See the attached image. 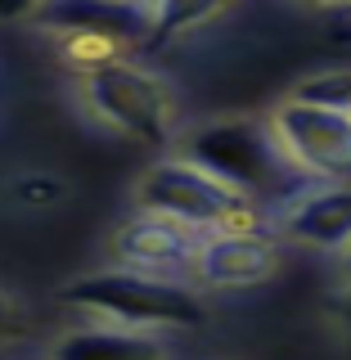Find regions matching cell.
I'll use <instances>...</instances> for the list:
<instances>
[{
    "instance_id": "cell-1",
    "label": "cell",
    "mask_w": 351,
    "mask_h": 360,
    "mask_svg": "<svg viewBox=\"0 0 351 360\" xmlns=\"http://www.w3.org/2000/svg\"><path fill=\"white\" fill-rule=\"evenodd\" d=\"M68 307L99 315V320L127 324V329H194L203 324V302L180 279L140 275V270H99L77 279L63 292Z\"/></svg>"
},
{
    "instance_id": "cell-2",
    "label": "cell",
    "mask_w": 351,
    "mask_h": 360,
    "mask_svg": "<svg viewBox=\"0 0 351 360\" xmlns=\"http://www.w3.org/2000/svg\"><path fill=\"white\" fill-rule=\"evenodd\" d=\"M180 158L194 162L198 172L217 176L221 185L239 189L243 198L270 194V189H293L288 180L302 176L288 162V153L279 149L275 131L262 127V122H212V127H198L185 140Z\"/></svg>"
},
{
    "instance_id": "cell-3",
    "label": "cell",
    "mask_w": 351,
    "mask_h": 360,
    "mask_svg": "<svg viewBox=\"0 0 351 360\" xmlns=\"http://www.w3.org/2000/svg\"><path fill=\"white\" fill-rule=\"evenodd\" d=\"M140 212H158L198 234L212 230H257L253 225V198H243L239 189L221 185L217 176L198 172L185 158H167L144 172L140 189H135Z\"/></svg>"
},
{
    "instance_id": "cell-4",
    "label": "cell",
    "mask_w": 351,
    "mask_h": 360,
    "mask_svg": "<svg viewBox=\"0 0 351 360\" xmlns=\"http://www.w3.org/2000/svg\"><path fill=\"white\" fill-rule=\"evenodd\" d=\"M86 104L95 117H104L113 131L144 144H167L176 127L172 90L153 72L135 68L127 59H99L86 68Z\"/></svg>"
},
{
    "instance_id": "cell-5",
    "label": "cell",
    "mask_w": 351,
    "mask_h": 360,
    "mask_svg": "<svg viewBox=\"0 0 351 360\" xmlns=\"http://www.w3.org/2000/svg\"><path fill=\"white\" fill-rule=\"evenodd\" d=\"M32 18L72 41L86 68L113 59V50L122 45L131 50V45L153 41V14L144 0H41Z\"/></svg>"
},
{
    "instance_id": "cell-6",
    "label": "cell",
    "mask_w": 351,
    "mask_h": 360,
    "mask_svg": "<svg viewBox=\"0 0 351 360\" xmlns=\"http://www.w3.org/2000/svg\"><path fill=\"white\" fill-rule=\"evenodd\" d=\"M270 131L302 176H324V180L351 176V112L288 99L275 112Z\"/></svg>"
},
{
    "instance_id": "cell-7",
    "label": "cell",
    "mask_w": 351,
    "mask_h": 360,
    "mask_svg": "<svg viewBox=\"0 0 351 360\" xmlns=\"http://www.w3.org/2000/svg\"><path fill=\"white\" fill-rule=\"evenodd\" d=\"M198 243H203L198 230H189V225H180L172 217H158V212L131 217L117 230V239H113V248H117V257H122L127 270L162 275V279H176V275H185V270H194Z\"/></svg>"
},
{
    "instance_id": "cell-8",
    "label": "cell",
    "mask_w": 351,
    "mask_h": 360,
    "mask_svg": "<svg viewBox=\"0 0 351 360\" xmlns=\"http://www.w3.org/2000/svg\"><path fill=\"white\" fill-rule=\"evenodd\" d=\"M194 270L212 288H248L275 275V243L257 230H212L203 234Z\"/></svg>"
},
{
    "instance_id": "cell-9",
    "label": "cell",
    "mask_w": 351,
    "mask_h": 360,
    "mask_svg": "<svg viewBox=\"0 0 351 360\" xmlns=\"http://www.w3.org/2000/svg\"><path fill=\"white\" fill-rule=\"evenodd\" d=\"M288 239L311 248H343L351 239V185H324V189H298L284 202L279 217Z\"/></svg>"
},
{
    "instance_id": "cell-10",
    "label": "cell",
    "mask_w": 351,
    "mask_h": 360,
    "mask_svg": "<svg viewBox=\"0 0 351 360\" xmlns=\"http://www.w3.org/2000/svg\"><path fill=\"white\" fill-rule=\"evenodd\" d=\"M50 360H167V347L149 329H72L54 342Z\"/></svg>"
},
{
    "instance_id": "cell-11",
    "label": "cell",
    "mask_w": 351,
    "mask_h": 360,
    "mask_svg": "<svg viewBox=\"0 0 351 360\" xmlns=\"http://www.w3.org/2000/svg\"><path fill=\"white\" fill-rule=\"evenodd\" d=\"M230 0H149L153 14V41H176L185 32L203 27L208 18H217Z\"/></svg>"
},
{
    "instance_id": "cell-12",
    "label": "cell",
    "mask_w": 351,
    "mask_h": 360,
    "mask_svg": "<svg viewBox=\"0 0 351 360\" xmlns=\"http://www.w3.org/2000/svg\"><path fill=\"white\" fill-rule=\"evenodd\" d=\"M302 104H320V108H338V112H351V68H329V72H315L311 82L298 86Z\"/></svg>"
},
{
    "instance_id": "cell-13",
    "label": "cell",
    "mask_w": 351,
    "mask_h": 360,
    "mask_svg": "<svg viewBox=\"0 0 351 360\" xmlns=\"http://www.w3.org/2000/svg\"><path fill=\"white\" fill-rule=\"evenodd\" d=\"M14 194L23 202H50V198H59L63 194V185L54 176H23L18 185H14Z\"/></svg>"
},
{
    "instance_id": "cell-14",
    "label": "cell",
    "mask_w": 351,
    "mask_h": 360,
    "mask_svg": "<svg viewBox=\"0 0 351 360\" xmlns=\"http://www.w3.org/2000/svg\"><path fill=\"white\" fill-rule=\"evenodd\" d=\"M18 333H23V311H18L14 302L5 297V292H0V347H5V342H14Z\"/></svg>"
},
{
    "instance_id": "cell-15",
    "label": "cell",
    "mask_w": 351,
    "mask_h": 360,
    "mask_svg": "<svg viewBox=\"0 0 351 360\" xmlns=\"http://www.w3.org/2000/svg\"><path fill=\"white\" fill-rule=\"evenodd\" d=\"M41 9V0H0V22H18V18H32Z\"/></svg>"
},
{
    "instance_id": "cell-16",
    "label": "cell",
    "mask_w": 351,
    "mask_h": 360,
    "mask_svg": "<svg viewBox=\"0 0 351 360\" xmlns=\"http://www.w3.org/2000/svg\"><path fill=\"white\" fill-rule=\"evenodd\" d=\"M343 279H347V288H351V239L343 243Z\"/></svg>"
},
{
    "instance_id": "cell-17",
    "label": "cell",
    "mask_w": 351,
    "mask_h": 360,
    "mask_svg": "<svg viewBox=\"0 0 351 360\" xmlns=\"http://www.w3.org/2000/svg\"><path fill=\"white\" fill-rule=\"evenodd\" d=\"M338 315H343V320L351 324V292H347V297H343V302H338Z\"/></svg>"
},
{
    "instance_id": "cell-18",
    "label": "cell",
    "mask_w": 351,
    "mask_h": 360,
    "mask_svg": "<svg viewBox=\"0 0 351 360\" xmlns=\"http://www.w3.org/2000/svg\"><path fill=\"white\" fill-rule=\"evenodd\" d=\"M311 5H333V9H351V0H311Z\"/></svg>"
}]
</instances>
